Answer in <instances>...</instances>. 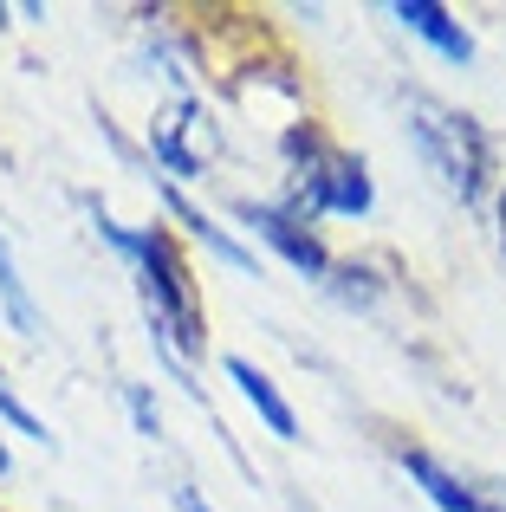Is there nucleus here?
I'll return each mask as SVG.
<instances>
[{"instance_id": "nucleus-4", "label": "nucleus", "mask_w": 506, "mask_h": 512, "mask_svg": "<svg viewBox=\"0 0 506 512\" xmlns=\"http://www.w3.org/2000/svg\"><path fill=\"white\" fill-rule=\"evenodd\" d=\"M241 221H247V227H260V234L273 240V247L286 253V260L299 266L305 279H331V273H338V266H331V253L318 247V240L305 234V227L292 221V214H279V208H253V201H241Z\"/></svg>"}, {"instance_id": "nucleus-2", "label": "nucleus", "mask_w": 506, "mask_h": 512, "mask_svg": "<svg viewBox=\"0 0 506 512\" xmlns=\"http://www.w3.org/2000/svg\"><path fill=\"white\" fill-rule=\"evenodd\" d=\"M409 130H416L422 156L435 163V175H442L448 188H455L461 201L481 195V175H487V143L481 130H474V117L448 111V104L435 98H409Z\"/></svg>"}, {"instance_id": "nucleus-8", "label": "nucleus", "mask_w": 506, "mask_h": 512, "mask_svg": "<svg viewBox=\"0 0 506 512\" xmlns=\"http://www.w3.org/2000/svg\"><path fill=\"white\" fill-rule=\"evenodd\" d=\"M163 201H169V214H176V221L189 227L195 240H208V247H215V253H221V260H228V266H241V273H253V253H247V247H234V240L221 234V227L208 221L202 208H189V201H182V195H176V188H169V182H163Z\"/></svg>"}, {"instance_id": "nucleus-9", "label": "nucleus", "mask_w": 506, "mask_h": 512, "mask_svg": "<svg viewBox=\"0 0 506 512\" xmlns=\"http://www.w3.org/2000/svg\"><path fill=\"white\" fill-rule=\"evenodd\" d=\"M0 305H7V318H13L20 338H39V312H33V299H26V279H20V266H13L7 240H0Z\"/></svg>"}, {"instance_id": "nucleus-7", "label": "nucleus", "mask_w": 506, "mask_h": 512, "mask_svg": "<svg viewBox=\"0 0 506 512\" xmlns=\"http://www.w3.org/2000/svg\"><path fill=\"white\" fill-rule=\"evenodd\" d=\"M403 467H409V480H416V487L429 493V500L442 506V512H494V506H481V500H474V493L461 487V480L448 474V467H435L422 448H416V454H403Z\"/></svg>"}, {"instance_id": "nucleus-1", "label": "nucleus", "mask_w": 506, "mask_h": 512, "mask_svg": "<svg viewBox=\"0 0 506 512\" xmlns=\"http://www.w3.org/2000/svg\"><path fill=\"white\" fill-rule=\"evenodd\" d=\"M98 234L111 240L117 253H124L130 266H137V292H143V312H150V325H156V338H163L169 357H195L202 350V305H195V286H189V273H182V260H176V247L163 240V227H143V234H130V227H111L98 214Z\"/></svg>"}, {"instance_id": "nucleus-10", "label": "nucleus", "mask_w": 506, "mask_h": 512, "mask_svg": "<svg viewBox=\"0 0 506 512\" xmlns=\"http://www.w3.org/2000/svg\"><path fill=\"white\" fill-rule=\"evenodd\" d=\"M0 422H13L20 435H33V441H52V435H46V422H39V415L26 409V402L13 396V389H7V376H0Z\"/></svg>"}, {"instance_id": "nucleus-12", "label": "nucleus", "mask_w": 506, "mask_h": 512, "mask_svg": "<svg viewBox=\"0 0 506 512\" xmlns=\"http://www.w3.org/2000/svg\"><path fill=\"white\" fill-rule=\"evenodd\" d=\"M176 506H182V512H208L202 500H189V493H176Z\"/></svg>"}, {"instance_id": "nucleus-3", "label": "nucleus", "mask_w": 506, "mask_h": 512, "mask_svg": "<svg viewBox=\"0 0 506 512\" xmlns=\"http://www.w3.org/2000/svg\"><path fill=\"white\" fill-rule=\"evenodd\" d=\"M286 156L299 163V201H305V208H325V214H364L370 208L364 163L325 150L312 130H292V137H286Z\"/></svg>"}, {"instance_id": "nucleus-11", "label": "nucleus", "mask_w": 506, "mask_h": 512, "mask_svg": "<svg viewBox=\"0 0 506 512\" xmlns=\"http://www.w3.org/2000/svg\"><path fill=\"white\" fill-rule=\"evenodd\" d=\"M130 415H137V428H143V435H156V428H163V422H156V402L143 396V389H130Z\"/></svg>"}, {"instance_id": "nucleus-13", "label": "nucleus", "mask_w": 506, "mask_h": 512, "mask_svg": "<svg viewBox=\"0 0 506 512\" xmlns=\"http://www.w3.org/2000/svg\"><path fill=\"white\" fill-rule=\"evenodd\" d=\"M0 474H7V448H0Z\"/></svg>"}, {"instance_id": "nucleus-6", "label": "nucleus", "mask_w": 506, "mask_h": 512, "mask_svg": "<svg viewBox=\"0 0 506 512\" xmlns=\"http://www.w3.org/2000/svg\"><path fill=\"white\" fill-rule=\"evenodd\" d=\"M228 376H234V383H241V396L253 402V409H260V422H266V428H273V435H279V441H292V435H299V422H292V409H286V396H279V389H273V383H266V370H253V363H247V357H228Z\"/></svg>"}, {"instance_id": "nucleus-5", "label": "nucleus", "mask_w": 506, "mask_h": 512, "mask_svg": "<svg viewBox=\"0 0 506 512\" xmlns=\"http://www.w3.org/2000/svg\"><path fill=\"white\" fill-rule=\"evenodd\" d=\"M396 20H403L409 33H422L435 52H442V59H455V65L474 59V39L461 33V26L448 20V7H435V0H403V7H396Z\"/></svg>"}]
</instances>
